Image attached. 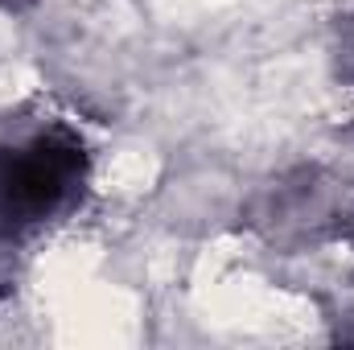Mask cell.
I'll use <instances>...</instances> for the list:
<instances>
[{"label":"cell","instance_id":"6da1fadb","mask_svg":"<svg viewBox=\"0 0 354 350\" xmlns=\"http://www.w3.org/2000/svg\"><path fill=\"white\" fill-rule=\"evenodd\" d=\"M75 149H62L54 140H37L33 149L12 153L0 161V214L4 219H37L54 210V202L66 194L75 177Z\"/></svg>","mask_w":354,"mask_h":350}]
</instances>
